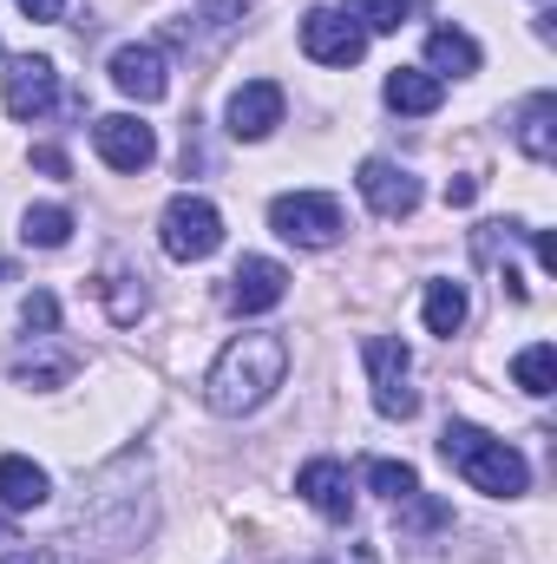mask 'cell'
<instances>
[{
    "instance_id": "9a60e30c",
    "label": "cell",
    "mask_w": 557,
    "mask_h": 564,
    "mask_svg": "<svg viewBox=\"0 0 557 564\" xmlns=\"http://www.w3.org/2000/svg\"><path fill=\"white\" fill-rule=\"evenodd\" d=\"M512 139H518V151H525L532 164H551V158H557V99H551V93H532V99L518 106Z\"/></svg>"
},
{
    "instance_id": "3957f363",
    "label": "cell",
    "mask_w": 557,
    "mask_h": 564,
    "mask_svg": "<svg viewBox=\"0 0 557 564\" xmlns=\"http://www.w3.org/2000/svg\"><path fill=\"white\" fill-rule=\"evenodd\" d=\"M157 243H164L171 263H204V257H217V243H223V217H217V204L177 191V197L164 204V217H157Z\"/></svg>"
},
{
    "instance_id": "277c9868",
    "label": "cell",
    "mask_w": 557,
    "mask_h": 564,
    "mask_svg": "<svg viewBox=\"0 0 557 564\" xmlns=\"http://www.w3.org/2000/svg\"><path fill=\"white\" fill-rule=\"evenodd\" d=\"M361 361H368L374 408H381L387 421H414L419 394H414V355H407V341H394V335H368V341H361Z\"/></svg>"
},
{
    "instance_id": "e0dca14e",
    "label": "cell",
    "mask_w": 557,
    "mask_h": 564,
    "mask_svg": "<svg viewBox=\"0 0 557 564\" xmlns=\"http://www.w3.org/2000/svg\"><path fill=\"white\" fill-rule=\"evenodd\" d=\"M46 492H53L46 466H33L26 453H0V506L7 512H33V506H46Z\"/></svg>"
},
{
    "instance_id": "cb8c5ba5",
    "label": "cell",
    "mask_w": 557,
    "mask_h": 564,
    "mask_svg": "<svg viewBox=\"0 0 557 564\" xmlns=\"http://www.w3.org/2000/svg\"><path fill=\"white\" fill-rule=\"evenodd\" d=\"M20 322H26L33 335H53V328H59V302H53L46 289H33V295L20 302Z\"/></svg>"
},
{
    "instance_id": "d6986e66",
    "label": "cell",
    "mask_w": 557,
    "mask_h": 564,
    "mask_svg": "<svg viewBox=\"0 0 557 564\" xmlns=\"http://www.w3.org/2000/svg\"><path fill=\"white\" fill-rule=\"evenodd\" d=\"M20 237H26L33 250H59V243L73 237V210H66V204H26V210H20Z\"/></svg>"
},
{
    "instance_id": "603a6c76",
    "label": "cell",
    "mask_w": 557,
    "mask_h": 564,
    "mask_svg": "<svg viewBox=\"0 0 557 564\" xmlns=\"http://www.w3.org/2000/svg\"><path fill=\"white\" fill-rule=\"evenodd\" d=\"M368 486H374L381 499H394V506H401V499H414V492H419V473L407 466V459H368Z\"/></svg>"
},
{
    "instance_id": "8fae6325",
    "label": "cell",
    "mask_w": 557,
    "mask_h": 564,
    "mask_svg": "<svg viewBox=\"0 0 557 564\" xmlns=\"http://www.w3.org/2000/svg\"><path fill=\"white\" fill-rule=\"evenodd\" d=\"M92 144H99V158L112 164V171H144L151 158H157V132L132 119V112H106L99 126H92Z\"/></svg>"
},
{
    "instance_id": "2e32d148",
    "label": "cell",
    "mask_w": 557,
    "mask_h": 564,
    "mask_svg": "<svg viewBox=\"0 0 557 564\" xmlns=\"http://www.w3.org/2000/svg\"><path fill=\"white\" fill-rule=\"evenodd\" d=\"M426 73L433 79H446V73L452 79H472L479 73V40L466 26H433L426 33Z\"/></svg>"
},
{
    "instance_id": "44dd1931",
    "label": "cell",
    "mask_w": 557,
    "mask_h": 564,
    "mask_svg": "<svg viewBox=\"0 0 557 564\" xmlns=\"http://www.w3.org/2000/svg\"><path fill=\"white\" fill-rule=\"evenodd\" d=\"M348 20H361V33H401L414 20V0H341Z\"/></svg>"
},
{
    "instance_id": "f1b7e54d",
    "label": "cell",
    "mask_w": 557,
    "mask_h": 564,
    "mask_svg": "<svg viewBox=\"0 0 557 564\" xmlns=\"http://www.w3.org/2000/svg\"><path fill=\"white\" fill-rule=\"evenodd\" d=\"M321 564H381V558H374V545H348V552H335V558H321Z\"/></svg>"
},
{
    "instance_id": "7a4b0ae2",
    "label": "cell",
    "mask_w": 557,
    "mask_h": 564,
    "mask_svg": "<svg viewBox=\"0 0 557 564\" xmlns=\"http://www.w3.org/2000/svg\"><path fill=\"white\" fill-rule=\"evenodd\" d=\"M439 459H446L472 492H485V499H518V492H532L525 453L505 446V440H492L485 426H472V421H452L439 433Z\"/></svg>"
},
{
    "instance_id": "f546056e",
    "label": "cell",
    "mask_w": 557,
    "mask_h": 564,
    "mask_svg": "<svg viewBox=\"0 0 557 564\" xmlns=\"http://www.w3.org/2000/svg\"><path fill=\"white\" fill-rule=\"evenodd\" d=\"M7 276H13V270H7V263H0V282H7Z\"/></svg>"
},
{
    "instance_id": "7402d4cb",
    "label": "cell",
    "mask_w": 557,
    "mask_h": 564,
    "mask_svg": "<svg viewBox=\"0 0 557 564\" xmlns=\"http://www.w3.org/2000/svg\"><path fill=\"white\" fill-rule=\"evenodd\" d=\"M512 381H518L525 394H551V381H557V348L551 341H532V348L512 361Z\"/></svg>"
},
{
    "instance_id": "d4e9b609",
    "label": "cell",
    "mask_w": 557,
    "mask_h": 564,
    "mask_svg": "<svg viewBox=\"0 0 557 564\" xmlns=\"http://www.w3.org/2000/svg\"><path fill=\"white\" fill-rule=\"evenodd\" d=\"M33 164H40V171H46V177H66V171H73V164H66V151H59V144H33Z\"/></svg>"
},
{
    "instance_id": "8992f818",
    "label": "cell",
    "mask_w": 557,
    "mask_h": 564,
    "mask_svg": "<svg viewBox=\"0 0 557 564\" xmlns=\"http://www.w3.org/2000/svg\"><path fill=\"white\" fill-rule=\"evenodd\" d=\"M0 99H7V112H13L20 126H40V119L59 106V66L40 59V53L7 59V73H0Z\"/></svg>"
},
{
    "instance_id": "4dcf8cb0",
    "label": "cell",
    "mask_w": 557,
    "mask_h": 564,
    "mask_svg": "<svg viewBox=\"0 0 557 564\" xmlns=\"http://www.w3.org/2000/svg\"><path fill=\"white\" fill-rule=\"evenodd\" d=\"M0 539H7V519H0Z\"/></svg>"
},
{
    "instance_id": "52a82bcc",
    "label": "cell",
    "mask_w": 557,
    "mask_h": 564,
    "mask_svg": "<svg viewBox=\"0 0 557 564\" xmlns=\"http://www.w3.org/2000/svg\"><path fill=\"white\" fill-rule=\"evenodd\" d=\"M302 53H308L315 66H335V73H348V66H361V53H368V33H361V20H348L341 7H315V13L302 20Z\"/></svg>"
},
{
    "instance_id": "83f0119b",
    "label": "cell",
    "mask_w": 557,
    "mask_h": 564,
    "mask_svg": "<svg viewBox=\"0 0 557 564\" xmlns=\"http://www.w3.org/2000/svg\"><path fill=\"white\" fill-rule=\"evenodd\" d=\"M0 564H53V552L46 545H20V552H7Z\"/></svg>"
},
{
    "instance_id": "ffe728a7",
    "label": "cell",
    "mask_w": 557,
    "mask_h": 564,
    "mask_svg": "<svg viewBox=\"0 0 557 564\" xmlns=\"http://www.w3.org/2000/svg\"><path fill=\"white\" fill-rule=\"evenodd\" d=\"M466 315H472V302H466V289L459 282H426V328L433 335H459L466 328Z\"/></svg>"
},
{
    "instance_id": "484cf974",
    "label": "cell",
    "mask_w": 557,
    "mask_h": 564,
    "mask_svg": "<svg viewBox=\"0 0 557 564\" xmlns=\"http://www.w3.org/2000/svg\"><path fill=\"white\" fill-rule=\"evenodd\" d=\"M472 197H479V177H452V184H446V204H452V210H466Z\"/></svg>"
},
{
    "instance_id": "9c48e42d",
    "label": "cell",
    "mask_w": 557,
    "mask_h": 564,
    "mask_svg": "<svg viewBox=\"0 0 557 564\" xmlns=\"http://www.w3.org/2000/svg\"><path fill=\"white\" fill-rule=\"evenodd\" d=\"M354 184H361L368 210H374V217H387V224H394V217H414V210H419V177L407 171V164H394V158H368Z\"/></svg>"
},
{
    "instance_id": "5b68a950",
    "label": "cell",
    "mask_w": 557,
    "mask_h": 564,
    "mask_svg": "<svg viewBox=\"0 0 557 564\" xmlns=\"http://www.w3.org/2000/svg\"><path fill=\"white\" fill-rule=\"evenodd\" d=\"M270 224H276L282 243H295V250H328V243H341V204L328 197V191H288L270 204Z\"/></svg>"
},
{
    "instance_id": "4316f807",
    "label": "cell",
    "mask_w": 557,
    "mask_h": 564,
    "mask_svg": "<svg viewBox=\"0 0 557 564\" xmlns=\"http://www.w3.org/2000/svg\"><path fill=\"white\" fill-rule=\"evenodd\" d=\"M13 7H20L26 20H59V13H66V0H13Z\"/></svg>"
},
{
    "instance_id": "7c38bea8",
    "label": "cell",
    "mask_w": 557,
    "mask_h": 564,
    "mask_svg": "<svg viewBox=\"0 0 557 564\" xmlns=\"http://www.w3.org/2000/svg\"><path fill=\"white\" fill-rule=\"evenodd\" d=\"M282 106H288V99H282L276 79H250V86H237V93H230V139L263 144L282 126Z\"/></svg>"
},
{
    "instance_id": "6da1fadb",
    "label": "cell",
    "mask_w": 557,
    "mask_h": 564,
    "mask_svg": "<svg viewBox=\"0 0 557 564\" xmlns=\"http://www.w3.org/2000/svg\"><path fill=\"white\" fill-rule=\"evenodd\" d=\"M282 375H288V341H282V335H270V328L237 335V341L210 361V375H204V401H210V414L243 421V414H256V408L276 394Z\"/></svg>"
},
{
    "instance_id": "5bb4252c",
    "label": "cell",
    "mask_w": 557,
    "mask_h": 564,
    "mask_svg": "<svg viewBox=\"0 0 557 564\" xmlns=\"http://www.w3.org/2000/svg\"><path fill=\"white\" fill-rule=\"evenodd\" d=\"M381 99H387L394 112H407V119H426V112L446 106V79H433L426 66H394L387 86H381Z\"/></svg>"
},
{
    "instance_id": "30bf717a",
    "label": "cell",
    "mask_w": 557,
    "mask_h": 564,
    "mask_svg": "<svg viewBox=\"0 0 557 564\" xmlns=\"http://www.w3.org/2000/svg\"><path fill=\"white\" fill-rule=\"evenodd\" d=\"M282 295H288V270H282L276 257H243L230 270V289H223L230 315H263V308H276Z\"/></svg>"
},
{
    "instance_id": "4fadbf2b",
    "label": "cell",
    "mask_w": 557,
    "mask_h": 564,
    "mask_svg": "<svg viewBox=\"0 0 557 564\" xmlns=\"http://www.w3.org/2000/svg\"><path fill=\"white\" fill-rule=\"evenodd\" d=\"M295 492H302L328 525H348V519H354V486H348V466H341V459H308V466L295 473Z\"/></svg>"
},
{
    "instance_id": "ac0fdd59",
    "label": "cell",
    "mask_w": 557,
    "mask_h": 564,
    "mask_svg": "<svg viewBox=\"0 0 557 564\" xmlns=\"http://www.w3.org/2000/svg\"><path fill=\"white\" fill-rule=\"evenodd\" d=\"M99 295H106V315L119 322V328H132L144 308H151V295H144V276L125 263V257H112L106 270H99Z\"/></svg>"
},
{
    "instance_id": "ba28073f",
    "label": "cell",
    "mask_w": 557,
    "mask_h": 564,
    "mask_svg": "<svg viewBox=\"0 0 557 564\" xmlns=\"http://www.w3.org/2000/svg\"><path fill=\"white\" fill-rule=\"evenodd\" d=\"M106 73H112V86H119L125 99H139V106H157V99L171 93V59H164V46H151V40L119 46Z\"/></svg>"
}]
</instances>
